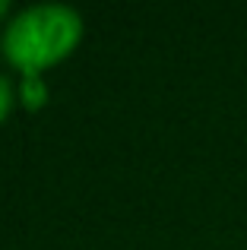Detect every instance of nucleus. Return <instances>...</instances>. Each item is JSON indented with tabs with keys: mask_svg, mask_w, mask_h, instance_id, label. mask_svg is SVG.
Here are the masks:
<instances>
[{
	"mask_svg": "<svg viewBox=\"0 0 247 250\" xmlns=\"http://www.w3.org/2000/svg\"><path fill=\"white\" fill-rule=\"evenodd\" d=\"M19 108V98H16V76L0 70V124Z\"/></svg>",
	"mask_w": 247,
	"mask_h": 250,
	"instance_id": "obj_3",
	"label": "nucleus"
},
{
	"mask_svg": "<svg viewBox=\"0 0 247 250\" xmlns=\"http://www.w3.org/2000/svg\"><path fill=\"white\" fill-rule=\"evenodd\" d=\"M10 16H13V3L10 0H0V22H6Z\"/></svg>",
	"mask_w": 247,
	"mask_h": 250,
	"instance_id": "obj_4",
	"label": "nucleus"
},
{
	"mask_svg": "<svg viewBox=\"0 0 247 250\" xmlns=\"http://www.w3.org/2000/svg\"><path fill=\"white\" fill-rule=\"evenodd\" d=\"M86 35V19L73 3L38 0L13 10L0 29V54L16 73H44L63 63Z\"/></svg>",
	"mask_w": 247,
	"mask_h": 250,
	"instance_id": "obj_1",
	"label": "nucleus"
},
{
	"mask_svg": "<svg viewBox=\"0 0 247 250\" xmlns=\"http://www.w3.org/2000/svg\"><path fill=\"white\" fill-rule=\"evenodd\" d=\"M16 98L19 108L41 111L51 98V85L44 80V73H16Z\"/></svg>",
	"mask_w": 247,
	"mask_h": 250,
	"instance_id": "obj_2",
	"label": "nucleus"
}]
</instances>
